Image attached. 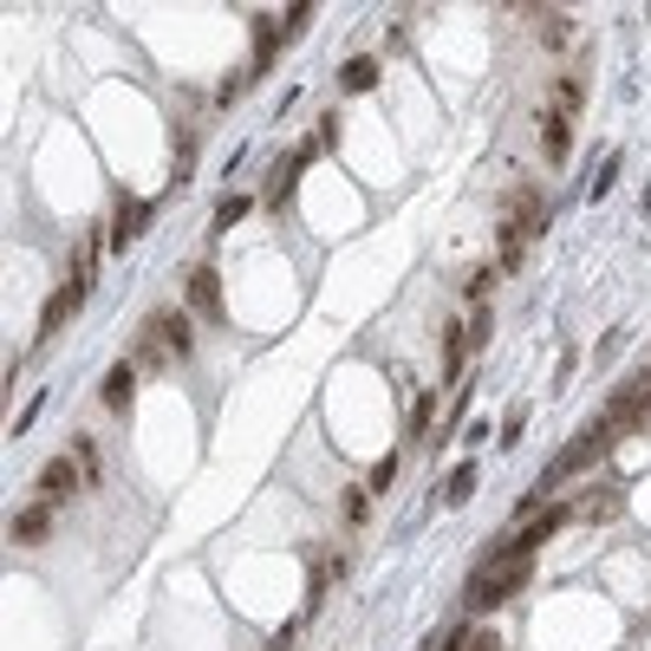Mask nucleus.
I'll list each match as a JSON object with an SVG mask.
<instances>
[{
	"mask_svg": "<svg viewBox=\"0 0 651 651\" xmlns=\"http://www.w3.org/2000/svg\"><path fill=\"white\" fill-rule=\"evenodd\" d=\"M541 228H547V196H541L534 183L508 189L502 228H496V268H502V274H521V261H528V248H534Z\"/></svg>",
	"mask_w": 651,
	"mask_h": 651,
	"instance_id": "obj_1",
	"label": "nucleus"
},
{
	"mask_svg": "<svg viewBox=\"0 0 651 651\" xmlns=\"http://www.w3.org/2000/svg\"><path fill=\"white\" fill-rule=\"evenodd\" d=\"M528 567H534V554H482V567L476 574L482 579H469V612L482 619V612H496V606H508L521 586H528Z\"/></svg>",
	"mask_w": 651,
	"mask_h": 651,
	"instance_id": "obj_2",
	"label": "nucleus"
},
{
	"mask_svg": "<svg viewBox=\"0 0 651 651\" xmlns=\"http://www.w3.org/2000/svg\"><path fill=\"white\" fill-rule=\"evenodd\" d=\"M183 293H189V313H196V319H209V326H228V306H221V274H216V261H196V268L183 274Z\"/></svg>",
	"mask_w": 651,
	"mask_h": 651,
	"instance_id": "obj_3",
	"label": "nucleus"
},
{
	"mask_svg": "<svg viewBox=\"0 0 651 651\" xmlns=\"http://www.w3.org/2000/svg\"><path fill=\"white\" fill-rule=\"evenodd\" d=\"M606 424H612V436H632L651 424V371L639 378V384H626L612 404H606Z\"/></svg>",
	"mask_w": 651,
	"mask_h": 651,
	"instance_id": "obj_4",
	"label": "nucleus"
},
{
	"mask_svg": "<svg viewBox=\"0 0 651 651\" xmlns=\"http://www.w3.org/2000/svg\"><path fill=\"white\" fill-rule=\"evenodd\" d=\"M131 365H138V371H150V378H156V371H176V346H170V339H163V326H156V313H150L144 326H138V346H131Z\"/></svg>",
	"mask_w": 651,
	"mask_h": 651,
	"instance_id": "obj_5",
	"label": "nucleus"
},
{
	"mask_svg": "<svg viewBox=\"0 0 651 651\" xmlns=\"http://www.w3.org/2000/svg\"><path fill=\"white\" fill-rule=\"evenodd\" d=\"M53 514H59V508H53V502H40V496H33V502H26L20 514H13V528H7V541H13V547H46V541H53Z\"/></svg>",
	"mask_w": 651,
	"mask_h": 651,
	"instance_id": "obj_6",
	"label": "nucleus"
},
{
	"mask_svg": "<svg viewBox=\"0 0 651 651\" xmlns=\"http://www.w3.org/2000/svg\"><path fill=\"white\" fill-rule=\"evenodd\" d=\"M85 300H91V293H78L73 281H59V287L46 293V306H40V346H46L53 333H66V326H73V313L85 306Z\"/></svg>",
	"mask_w": 651,
	"mask_h": 651,
	"instance_id": "obj_7",
	"label": "nucleus"
},
{
	"mask_svg": "<svg viewBox=\"0 0 651 651\" xmlns=\"http://www.w3.org/2000/svg\"><path fill=\"white\" fill-rule=\"evenodd\" d=\"M85 489V476H78V463L73 456H53L46 469H40V502H53V508H66Z\"/></svg>",
	"mask_w": 651,
	"mask_h": 651,
	"instance_id": "obj_8",
	"label": "nucleus"
},
{
	"mask_svg": "<svg viewBox=\"0 0 651 651\" xmlns=\"http://www.w3.org/2000/svg\"><path fill=\"white\" fill-rule=\"evenodd\" d=\"M111 203H118V209H111V254H124V248L138 241V228L150 221V203H138L131 189H118Z\"/></svg>",
	"mask_w": 651,
	"mask_h": 651,
	"instance_id": "obj_9",
	"label": "nucleus"
},
{
	"mask_svg": "<svg viewBox=\"0 0 651 651\" xmlns=\"http://www.w3.org/2000/svg\"><path fill=\"white\" fill-rule=\"evenodd\" d=\"M574 124L567 111H554V105H541V156L547 163H567V150H574Z\"/></svg>",
	"mask_w": 651,
	"mask_h": 651,
	"instance_id": "obj_10",
	"label": "nucleus"
},
{
	"mask_svg": "<svg viewBox=\"0 0 651 651\" xmlns=\"http://www.w3.org/2000/svg\"><path fill=\"white\" fill-rule=\"evenodd\" d=\"M131 398H138V365L124 359V365H111V371H105V384H98V404H105L111 417H124V411H131Z\"/></svg>",
	"mask_w": 651,
	"mask_h": 651,
	"instance_id": "obj_11",
	"label": "nucleus"
},
{
	"mask_svg": "<svg viewBox=\"0 0 651 651\" xmlns=\"http://www.w3.org/2000/svg\"><path fill=\"white\" fill-rule=\"evenodd\" d=\"M281 40H287V33H281V26H274V20L261 13V20H254V53H248V78H268L274 66H281Z\"/></svg>",
	"mask_w": 651,
	"mask_h": 651,
	"instance_id": "obj_12",
	"label": "nucleus"
},
{
	"mask_svg": "<svg viewBox=\"0 0 651 651\" xmlns=\"http://www.w3.org/2000/svg\"><path fill=\"white\" fill-rule=\"evenodd\" d=\"M98 254H105V235H98V228H85V235H78V248H73V274H66L78 293L98 287Z\"/></svg>",
	"mask_w": 651,
	"mask_h": 651,
	"instance_id": "obj_13",
	"label": "nucleus"
},
{
	"mask_svg": "<svg viewBox=\"0 0 651 651\" xmlns=\"http://www.w3.org/2000/svg\"><path fill=\"white\" fill-rule=\"evenodd\" d=\"M469 365V326L463 319H443V384H456Z\"/></svg>",
	"mask_w": 651,
	"mask_h": 651,
	"instance_id": "obj_14",
	"label": "nucleus"
},
{
	"mask_svg": "<svg viewBox=\"0 0 651 651\" xmlns=\"http://www.w3.org/2000/svg\"><path fill=\"white\" fill-rule=\"evenodd\" d=\"M156 326H163V339L176 346V359H183V365L196 359V333H189V313H176V306H156Z\"/></svg>",
	"mask_w": 651,
	"mask_h": 651,
	"instance_id": "obj_15",
	"label": "nucleus"
},
{
	"mask_svg": "<svg viewBox=\"0 0 651 651\" xmlns=\"http://www.w3.org/2000/svg\"><path fill=\"white\" fill-rule=\"evenodd\" d=\"M339 574H346V554H333V547H326V554H313V574H306V606H319V599H326V586H333Z\"/></svg>",
	"mask_w": 651,
	"mask_h": 651,
	"instance_id": "obj_16",
	"label": "nucleus"
},
{
	"mask_svg": "<svg viewBox=\"0 0 651 651\" xmlns=\"http://www.w3.org/2000/svg\"><path fill=\"white\" fill-rule=\"evenodd\" d=\"M547 105L567 111V118H579V111H586V73H561L554 78V91H547Z\"/></svg>",
	"mask_w": 651,
	"mask_h": 651,
	"instance_id": "obj_17",
	"label": "nucleus"
},
{
	"mask_svg": "<svg viewBox=\"0 0 651 651\" xmlns=\"http://www.w3.org/2000/svg\"><path fill=\"white\" fill-rule=\"evenodd\" d=\"M619 514V489H586V496H574V521H612Z\"/></svg>",
	"mask_w": 651,
	"mask_h": 651,
	"instance_id": "obj_18",
	"label": "nucleus"
},
{
	"mask_svg": "<svg viewBox=\"0 0 651 651\" xmlns=\"http://www.w3.org/2000/svg\"><path fill=\"white\" fill-rule=\"evenodd\" d=\"M371 85H378V59H371V53H359V59L339 66V91H371Z\"/></svg>",
	"mask_w": 651,
	"mask_h": 651,
	"instance_id": "obj_19",
	"label": "nucleus"
},
{
	"mask_svg": "<svg viewBox=\"0 0 651 651\" xmlns=\"http://www.w3.org/2000/svg\"><path fill=\"white\" fill-rule=\"evenodd\" d=\"M339 514H346V528H365V521H371V489H365V482H346V489H339Z\"/></svg>",
	"mask_w": 651,
	"mask_h": 651,
	"instance_id": "obj_20",
	"label": "nucleus"
},
{
	"mask_svg": "<svg viewBox=\"0 0 651 651\" xmlns=\"http://www.w3.org/2000/svg\"><path fill=\"white\" fill-rule=\"evenodd\" d=\"M73 463H78V476H85V489L105 482V463H98V443L91 436H73Z\"/></svg>",
	"mask_w": 651,
	"mask_h": 651,
	"instance_id": "obj_21",
	"label": "nucleus"
},
{
	"mask_svg": "<svg viewBox=\"0 0 651 651\" xmlns=\"http://www.w3.org/2000/svg\"><path fill=\"white\" fill-rule=\"evenodd\" d=\"M443 651H502V639H496L489 626H476V632H469V626H456V639H449Z\"/></svg>",
	"mask_w": 651,
	"mask_h": 651,
	"instance_id": "obj_22",
	"label": "nucleus"
},
{
	"mask_svg": "<svg viewBox=\"0 0 651 651\" xmlns=\"http://www.w3.org/2000/svg\"><path fill=\"white\" fill-rule=\"evenodd\" d=\"M469 496H476V463H463V469H456V476L443 482V502H449V508L469 502Z\"/></svg>",
	"mask_w": 651,
	"mask_h": 651,
	"instance_id": "obj_23",
	"label": "nucleus"
},
{
	"mask_svg": "<svg viewBox=\"0 0 651 651\" xmlns=\"http://www.w3.org/2000/svg\"><path fill=\"white\" fill-rule=\"evenodd\" d=\"M431 417H436V398H431V391H417V404H411L404 431H411V436H431Z\"/></svg>",
	"mask_w": 651,
	"mask_h": 651,
	"instance_id": "obj_24",
	"label": "nucleus"
},
{
	"mask_svg": "<svg viewBox=\"0 0 651 651\" xmlns=\"http://www.w3.org/2000/svg\"><path fill=\"white\" fill-rule=\"evenodd\" d=\"M248 209H254V196H241V189H235V196H221V209H216V228H235V221L248 216Z\"/></svg>",
	"mask_w": 651,
	"mask_h": 651,
	"instance_id": "obj_25",
	"label": "nucleus"
},
{
	"mask_svg": "<svg viewBox=\"0 0 651 651\" xmlns=\"http://www.w3.org/2000/svg\"><path fill=\"white\" fill-rule=\"evenodd\" d=\"M391 482H398V456H378V469H371V482H365V489L378 496V489H391Z\"/></svg>",
	"mask_w": 651,
	"mask_h": 651,
	"instance_id": "obj_26",
	"label": "nucleus"
},
{
	"mask_svg": "<svg viewBox=\"0 0 651 651\" xmlns=\"http://www.w3.org/2000/svg\"><path fill=\"white\" fill-rule=\"evenodd\" d=\"M306 20H313V7H306V0H300V7H287V20H281V33H300V26H306Z\"/></svg>",
	"mask_w": 651,
	"mask_h": 651,
	"instance_id": "obj_27",
	"label": "nucleus"
},
{
	"mask_svg": "<svg viewBox=\"0 0 651 651\" xmlns=\"http://www.w3.org/2000/svg\"><path fill=\"white\" fill-rule=\"evenodd\" d=\"M482 339H489V313H482V306H476V319H469V352H476V346H482Z\"/></svg>",
	"mask_w": 651,
	"mask_h": 651,
	"instance_id": "obj_28",
	"label": "nucleus"
},
{
	"mask_svg": "<svg viewBox=\"0 0 651 651\" xmlns=\"http://www.w3.org/2000/svg\"><path fill=\"white\" fill-rule=\"evenodd\" d=\"M521 424H528V411L514 404V411H508V424H502V443H514V436H521Z\"/></svg>",
	"mask_w": 651,
	"mask_h": 651,
	"instance_id": "obj_29",
	"label": "nucleus"
}]
</instances>
